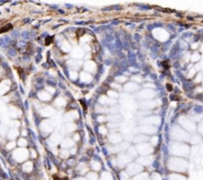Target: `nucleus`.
Returning a JSON list of instances; mask_svg holds the SVG:
<instances>
[{
	"mask_svg": "<svg viewBox=\"0 0 203 180\" xmlns=\"http://www.w3.org/2000/svg\"><path fill=\"white\" fill-rule=\"evenodd\" d=\"M9 28H11V25H8V26H7V27L3 28V29H1V30H0V32H6V30H7V29H9Z\"/></svg>",
	"mask_w": 203,
	"mask_h": 180,
	"instance_id": "1",
	"label": "nucleus"
}]
</instances>
